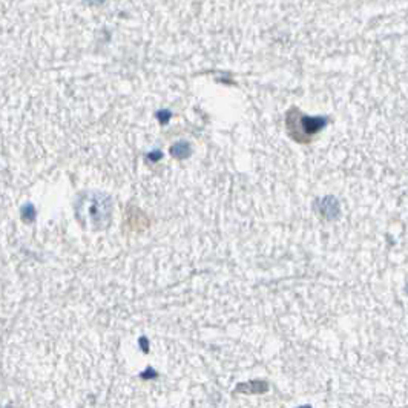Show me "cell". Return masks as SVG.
I'll use <instances>...</instances> for the list:
<instances>
[{"mask_svg":"<svg viewBox=\"0 0 408 408\" xmlns=\"http://www.w3.org/2000/svg\"><path fill=\"white\" fill-rule=\"evenodd\" d=\"M89 3H103L105 0H88Z\"/></svg>","mask_w":408,"mask_h":408,"instance_id":"1","label":"cell"}]
</instances>
